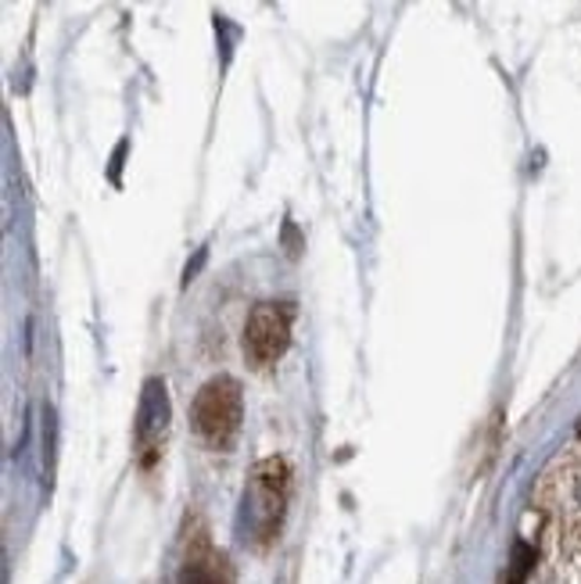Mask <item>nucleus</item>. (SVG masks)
<instances>
[{"label":"nucleus","instance_id":"1","mask_svg":"<svg viewBox=\"0 0 581 584\" xmlns=\"http://www.w3.org/2000/svg\"><path fill=\"white\" fill-rule=\"evenodd\" d=\"M291 470L283 459H263L244 491V527L258 545H269L280 535L283 510H288Z\"/></svg>","mask_w":581,"mask_h":584},{"label":"nucleus","instance_id":"2","mask_svg":"<svg viewBox=\"0 0 581 584\" xmlns=\"http://www.w3.org/2000/svg\"><path fill=\"white\" fill-rule=\"evenodd\" d=\"M241 384L234 376H216L194 398V431L216 452H226L241 434Z\"/></svg>","mask_w":581,"mask_h":584},{"label":"nucleus","instance_id":"3","mask_svg":"<svg viewBox=\"0 0 581 584\" xmlns=\"http://www.w3.org/2000/svg\"><path fill=\"white\" fill-rule=\"evenodd\" d=\"M291 319L294 305L288 302H266L255 305L248 323H244V355L252 366H274V362L288 352L291 344Z\"/></svg>","mask_w":581,"mask_h":584},{"label":"nucleus","instance_id":"4","mask_svg":"<svg viewBox=\"0 0 581 584\" xmlns=\"http://www.w3.org/2000/svg\"><path fill=\"white\" fill-rule=\"evenodd\" d=\"M165 434H170V392H165V381L151 376L144 384V395H140V409H137V459L140 466H154L165 448Z\"/></svg>","mask_w":581,"mask_h":584},{"label":"nucleus","instance_id":"5","mask_svg":"<svg viewBox=\"0 0 581 584\" xmlns=\"http://www.w3.org/2000/svg\"><path fill=\"white\" fill-rule=\"evenodd\" d=\"M179 584H234V574H230L226 556L216 552L205 538H198L187 549L184 567H179Z\"/></svg>","mask_w":581,"mask_h":584},{"label":"nucleus","instance_id":"6","mask_svg":"<svg viewBox=\"0 0 581 584\" xmlns=\"http://www.w3.org/2000/svg\"><path fill=\"white\" fill-rule=\"evenodd\" d=\"M535 563V552L527 549V545H516L513 549V570H510V584H521L527 577V570Z\"/></svg>","mask_w":581,"mask_h":584},{"label":"nucleus","instance_id":"7","mask_svg":"<svg viewBox=\"0 0 581 584\" xmlns=\"http://www.w3.org/2000/svg\"><path fill=\"white\" fill-rule=\"evenodd\" d=\"M578 495H581V491H578Z\"/></svg>","mask_w":581,"mask_h":584}]
</instances>
